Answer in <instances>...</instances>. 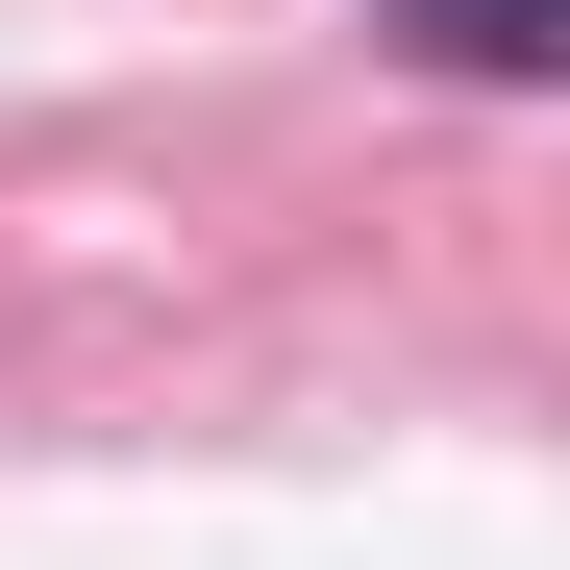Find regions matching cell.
Returning a JSON list of instances; mask_svg holds the SVG:
<instances>
[{
  "label": "cell",
  "instance_id": "obj_1",
  "mask_svg": "<svg viewBox=\"0 0 570 570\" xmlns=\"http://www.w3.org/2000/svg\"><path fill=\"white\" fill-rule=\"evenodd\" d=\"M446 75H570V0H397Z\"/></svg>",
  "mask_w": 570,
  "mask_h": 570
}]
</instances>
